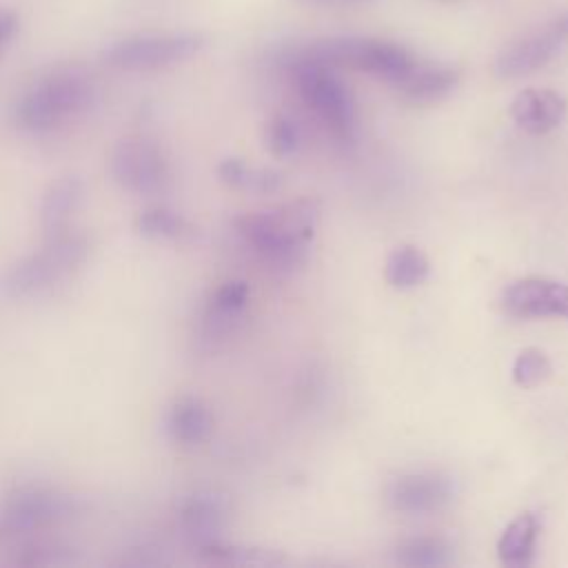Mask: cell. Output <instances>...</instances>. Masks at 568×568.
Returning <instances> with one entry per match:
<instances>
[{"label":"cell","instance_id":"9c48e42d","mask_svg":"<svg viewBox=\"0 0 568 568\" xmlns=\"http://www.w3.org/2000/svg\"><path fill=\"white\" fill-rule=\"evenodd\" d=\"M455 495L450 477L435 470L404 473L386 486V504L402 515H430L444 510Z\"/></svg>","mask_w":568,"mask_h":568},{"label":"cell","instance_id":"6da1fadb","mask_svg":"<svg viewBox=\"0 0 568 568\" xmlns=\"http://www.w3.org/2000/svg\"><path fill=\"white\" fill-rule=\"evenodd\" d=\"M320 224V202L300 197L235 220L240 237L273 268L293 271L308 257V242Z\"/></svg>","mask_w":568,"mask_h":568},{"label":"cell","instance_id":"7a4b0ae2","mask_svg":"<svg viewBox=\"0 0 568 568\" xmlns=\"http://www.w3.org/2000/svg\"><path fill=\"white\" fill-rule=\"evenodd\" d=\"M95 98L91 80L80 71H55L33 82L16 102L13 120L27 133H49L84 113Z\"/></svg>","mask_w":568,"mask_h":568},{"label":"cell","instance_id":"4fadbf2b","mask_svg":"<svg viewBox=\"0 0 568 568\" xmlns=\"http://www.w3.org/2000/svg\"><path fill=\"white\" fill-rule=\"evenodd\" d=\"M229 519V501L215 490H197L180 506V526L197 546L220 539Z\"/></svg>","mask_w":568,"mask_h":568},{"label":"cell","instance_id":"5b68a950","mask_svg":"<svg viewBox=\"0 0 568 568\" xmlns=\"http://www.w3.org/2000/svg\"><path fill=\"white\" fill-rule=\"evenodd\" d=\"M89 253L87 237L71 233L69 229L55 235H47L40 251L29 253L16 262L2 277V291L11 297L36 295L71 271H75Z\"/></svg>","mask_w":568,"mask_h":568},{"label":"cell","instance_id":"2e32d148","mask_svg":"<svg viewBox=\"0 0 568 568\" xmlns=\"http://www.w3.org/2000/svg\"><path fill=\"white\" fill-rule=\"evenodd\" d=\"M166 430L182 446H197L213 433V413L197 397L178 399L166 417Z\"/></svg>","mask_w":568,"mask_h":568},{"label":"cell","instance_id":"4316f807","mask_svg":"<svg viewBox=\"0 0 568 568\" xmlns=\"http://www.w3.org/2000/svg\"><path fill=\"white\" fill-rule=\"evenodd\" d=\"M304 7H315V9H344V7H359L368 4L373 0H293Z\"/></svg>","mask_w":568,"mask_h":568},{"label":"cell","instance_id":"7402d4cb","mask_svg":"<svg viewBox=\"0 0 568 568\" xmlns=\"http://www.w3.org/2000/svg\"><path fill=\"white\" fill-rule=\"evenodd\" d=\"M217 175L233 189L253 191V193H271L282 186V178L273 169H253L240 158H226L217 166Z\"/></svg>","mask_w":568,"mask_h":568},{"label":"cell","instance_id":"cb8c5ba5","mask_svg":"<svg viewBox=\"0 0 568 568\" xmlns=\"http://www.w3.org/2000/svg\"><path fill=\"white\" fill-rule=\"evenodd\" d=\"M552 373V364L548 359V355L539 348H524L519 351V355L513 362L510 368V377L517 386L521 388H535L541 382H546Z\"/></svg>","mask_w":568,"mask_h":568},{"label":"cell","instance_id":"ffe728a7","mask_svg":"<svg viewBox=\"0 0 568 568\" xmlns=\"http://www.w3.org/2000/svg\"><path fill=\"white\" fill-rule=\"evenodd\" d=\"M395 561L406 568H444L455 561V550L442 537H410L397 546Z\"/></svg>","mask_w":568,"mask_h":568},{"label":"cell","instance_id":"9a60e30c","mask_svg":"<svg viewBox=\"0 0 568 568\" xmlns=\"http://www.w3.org/2000/svg\"><path fill=\"white\" fill-rule=\"evenodd\" d=\"M84 200V182L78 175H62L53 180L40 202V224L47 235L69 229L71 217Z\"/></svg>","mask_w":568,"mask_h":568},{"label":"cell","instance_id":"d4e9b609","mask_svg":"<svg viewBox=\"0 0 568 568\" xmlns=\"http://www.w3.org/2000/svg\"><path fill=\"white\" fill-rule=\"evenodd\" d=\"M300 126L288 115H275L266 126V146L275 158H288L300 146Z\"/></svg>","mask_w":568,"mask_h":568},{"label":"cell","instance_id":"d6986e66","mask_svg":"<svg viewBox=\"0 0 568 568\" xmlns=\"http://www.w3.org/2000/svg\"><path fill=\"white\" fill-rule=\"evenodd\" d=\"M430 275V262L426 253L413 244L393 248L384 264V277L393 288L408 291L424 284Z\"/></svg>","mask_w":568,"mask_h":568},{"label":"cell","instance_id":"30bf717a","mask_svg":"<svg viewBox=\"0 0 568 568\" xmlns=\"http://www.w3.org/2000/svg\"><path fill=\"white\" fill-rule=\"evenodd\" d=\"M568 44L566 31L559 27L557 18L544 29L530 31L519 40L510 42L497 58L495 71L499 78H521L546 67L559 51Z\"/></svg>","mask_w":568,"mask_h":568},{"label":"cell","instance_id":"8fae6325","mask_svg":"<svg viewBox=\"0 0 568 568\" xmlns=\"http://www.w3.org/2000/svg\"><path fill=\"white\" fill-rule=\"evenodd\" d=\"M501 308L510 317H564L568 320V284L548 277H524L506 286Z\"/></svg>","mask_w":568,"mask_h":568},{"label":"cell","instance_id":"277c9868","mask_svg":"<svg viewBox=\"0 0 568 568\" xmlns=\"http://www.w3.org/2000/svg\"><path fill=\"white\" fill-rule=\"evenodd\" d=\"M293 82L304 106L331 131L339 142H355L357 138V109L348 87L337 78L333 67L286 55Z\"/></svg>","mask_w":568,"mask_h":568},{"label":"cell","instance_id":"52a82bcc","mask_svg":"<svg viewBox=\"0 0 568 568\" xmlns=\"http://www.w3.org/2000/svg\"><path fill=\"white\" fill-rule=\"evenodd\" d=\"M109 169L113 180L135 195L158 193L169 180V162L162 149L144 135L122 138L111 151Z\"/></svg>","mask_w":568,"mask_h":568},{"label":"cell","instance_id":"8992f818","mask_svg":"<svg viewBox=\"0 0 568 568\" xmlns=\"http://www.w3.org/2000/svg\"><path fill=\"white\" fill-rule=\"evenodd\" d=\"M206 40L193 31L144 33L122 38L102 51V60L115 69L155 71L191 60L204 49Z\"/></svg>","mask_w":568,"mask_h":568},{"label":"cell","instance_id":"5bb4252c","mask_svg":"<svg viewBox=\"0 0 568 568\" xmlns=\"http://www.w3.org/2000/svg\"><path fill=\"white\" fill-rule=\"evenodd\" d=\"M459 73L446 64L417 60L415 67L395 84L397 93L413 104H433L444 100L457 84Z\"/></svg>","mask_w":568,"mask_h":568},{"label":"cell","instance_id":"484cf974","mask_svg":"<svg viewBox=\"0 0 568 568\" xmlns=\"http://www.w3.org/2000/svg\"><path fill=\"white\" fill-rule=\"evenodd\" d=\"M18 31V16L11 9H0V49L11 42Z\"/></svg>","mask_w":568,"mask_h":568},{"label":"cell","instance_id":"3957f363","mask_svg":"<svg viewBox=\"0 0 568 568\" xmlns=\"http://www.w3.org/2000/svg\"><path fill=\"white\" fill-rule=\"evenodd\" d=\"M288 55L317 60L333 69L335 67L357 69L393 87L417 62V58L402 44L382 40V38H368V36H333V38L308 42L306 47L295 49Z\"/></svg>","mask_w":568,"mask_h":568},{"label":"cell","instance_id":"7c38bea8","mask_svg":"<svg viewBox=\"0 0 568 568\" xmlns=\"http://www.w3.org/2000/svg\"><path fill=\"white\" fill-rule=\"evenodd\" d=\"M566 111V98L552 89H524L510 102L513 122L530 135H544L557 129Z\"/></svg>","mask_w":568,"mask_h":568},{"label":"cell","instance_id":"e0dca14e","mask_svg":"<svg viewBox=\"0 0 568 568\" xmlns=\"http://www.w3.org/2000/svg\"><path fill=\"white\" fill-rule=\"evenodd\" d=\"M251 288L244 280H229L220 284L206 306V326L215 335L229 333L248 306Z\"/></svg>","mask_w":568,"mask_h":568},{"label":"cell","instance_id":"ac0fdd59","mask_svg":"<svg viewBox=\"0 0 568 568\" xmlns=\"http://www.w3.org/2000/svg\"><path fill=\"white\" fill-rule=\"evenodd\" d=\"M539 537V521L532 513L517 515L501 532L497 541V555L504 566L524 568L530 566L535 557V546Z\"/></svg>","mask_w":568,"mask_h":568},{"label":"cell","instance_id":"603a6c76","mask_svg":"<svg viewBox=\"0 0 568 568\" xmlns=\"http://www.w3.org/2000/svg\"><path fill=\"white\" fill-rule=\"evenodd\" d=\"M138 233L155 240H180L189 233V222L173 209L151 206L135 217Z\"/></svg>","mask_w":568,"mask_h":568},{"label":"cell","instance_id":"44dd1931","mask_svg":"<svg viewBox=\"0 0 568 568\" xmlns=\"http://www.w3.org/2000/svg\"><path fill=\"white\" fill-rule=\"evenodd\" d=\"M204 561L209 564H222V566H253V568H266V566H280L286 564V557L273 550L264 548H251V546H235L224 541H211L200 546Z\"/></svg>","mask_w":568,"mask_h":568},{"label":"cell","instance_id":"ba28073f","mask_svg":"<svg viewBox=\"0 0 568 568\" xmlns=\"http://www.w3.org/2000/svg\"><path fill=\"white\" fill-rule=\"evenodd\" d=\"M69 497L53 488H20L0 506V541L58 524L69 515Z\"/></svg>","mask_w":568,"mask_h":568}]
</instances>
